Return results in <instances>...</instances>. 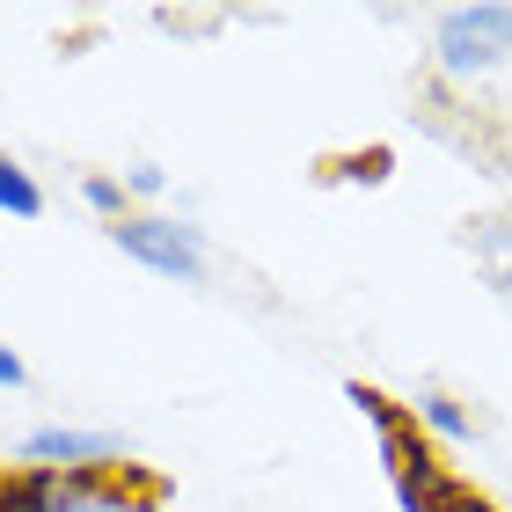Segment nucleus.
I'll use <instances>...</instances> for the list:
<instances>
[{
    "label": "nucleus",
    "mask_w": 512,
    "mask_h": 512,
    "mask_svg": "<svg viewBox=\"0 0 512 512\" xmlns=\"http://www.w3.org/2000/svg\"><path fill=\"white\" fill-rule=\"evenodd\" d=\"M432 52H439V74H447V81H483V74L505 66V52H512V8H505V0L447 8V15H439Z\"/></svg>",
    "instance_id": "obj_1"
},
{
    "label": "nucleus",
    "mask_w": 512,
    "mask_h": 512,
    "mask_svg": "<svg viewBox=\"0 0 512 512\" xmlns=\"http://www.w3.org/2000/svg\"><path fill=\"white\" fill-rule=\"evenodd\" d=\"M132 264H147L154 278H176V286H205V227H183V220H161V213H132L110 227Z\"/></svg>",
    "instance_id": "obj_2"
},
{
    "label": "nucleus",
    "mask_w": 512,
    "mask_h": 512,
    "mask_svg": "<svg viewBox=\"0 0 512 512\" xmlns=\"http://www.w3.org/2000/svg\"><path fill=\"white\" fill-rule=\"evenodd\" d=\"M15 461H22V469H66V476H81V469H118V461H125V439H118V432H88V425H37V432L15 439Z\"/></svg>",
    "instance_id": "obj_3"
},
{
    "label": "nucleus",
    "mask_w": 512,
    "mask_h": 512,
    "mask_svg": "<svg viewBox=\"0 0 512 512\" xmlns=\"http://www.w3.org/2000/svg\"><path fill=\"white\" fill-rule=\"evenodd\" d=\"M388 483H395V498H403V512H491L469 483H454L447 469H439L432 447L417 461H403V469H388Z\"/></svg>",
    "instance_id": "obj_4"
},
{
    "label": "nucleus",
    "mask_w": 512,
    "mask_h": 512,
    "mask_svg": "<svg viewBox=\"0 0 512 512\" xmlns=\"http://www.w3.org/2000/svg\"><path fill=\"white\" fill-rule=\"evenodd\" d=\"M410 417H417L432 439H454V447H469V439H476V417L461 410L447 388H417V395H410Z\"/></svg>",
    "instance_id": "obj_5"
},
{
    "label": "nucleus",
    "mask_w": 512,
    "mask_h": 512,
    "mask_svg": "<svg viewBox=\"0 0 512 512\" xmlns=\"http://www.w3.org/2000/svg\"><path fill=\"white\" fill-rule=\"evenodd\" d=\"M344 403H352V410L366 417V425H374V439H395V432L410 425V403H395V395L366 388V381H352V388H344Z\"/></svg>",
    "instance_id": "obj_6"
},
{
    "label": "nucleus",
    "mask_w": 512,
    "mask_h": 512,
    "mask_svg": "<svg viewBox=\"0 0 512 512\" xmlns=\"http://www.w3.org/2000/svg\"><path fill=\"white\" fill-rule=\"evenodd\" d=\"M0 213H15V220H44V191H37V176L22 169V161L0 154Z\"/></svg>",
    "instance_id": "obj_7"
},
{
    "label": "nucleus",
    "mask_w": 512,
    "mask_h": 512,
    "mask_svg": "<svg viewBox=\"0 0 512 512\" xmlns=\"http://www.w3.org/2000/svg\"><path fill=\"white\" fill-rule=\"evenodd\" d=\"M81 198H88V213H103L110 227L132 220V213H125V198H132V191H125V176H81Z\"/></svg>",
    "instance_id": "obj_8"
},
{
    "label": "nucleus",
    "mask_w": 512,
    "mask_h": 512,
    "mask_svg": "<svg viewBox=\"0 0 512 512\" xmlns=\"http://www.w3.org/2000/svg\"><path fill=\"white\" fill-rule=\"evenodd\" d=\"M125 191H132V198H161V191H169V169H154V161H132V169H125Z\"/></svg>",
    "instance_id": "obj_9"
},
{
    "label": "nucleus",
    "mask_w": 512,
    "mask_h": 512,
    "mask_svg": "<svg viewBox=\"0 0 512 512\" xmlns=\"http://www.w3.org/2000/svg\"><path fill=\"white\" fill-rule=\"evenodd\" d=\"M15 388H30V366H22L8 344H0V395H15Z\"/></svg>",
    "instance_id": "obj_10"
},
{
    "label": "nucleus",
    "mask_w": 512,
    "mask_h": 512,
    "mask_svg": "<svg viewBox=\"0 0 512 512\" xmlns=\"http://www.w3.org/2000/svg\"><path fill=\"white\" fill-rule=\"evenodd\" d=\"M476 242H483V249H512V220H483Z\"/></svg>",
    "instance_id": "obj_11"
}]
</instances>
